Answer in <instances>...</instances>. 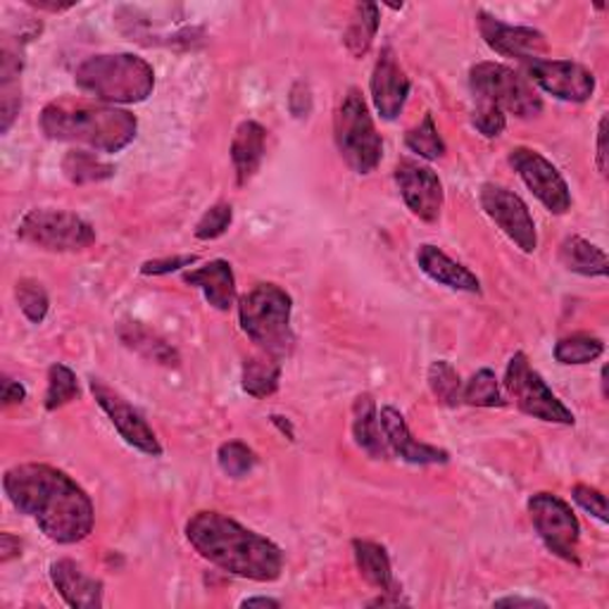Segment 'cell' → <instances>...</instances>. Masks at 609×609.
<instances>
[{
    "label": "cell",
    "instance_id": "d6986e66",
    "mask_svg": "<svg viewBox=\"0 0 609 609\" xmlns=\"http://www.w3.org/2000/svg\"><path fill=\"white\" fill-rule=\"evenodd\" d=\"M50 581L58 588L62 600L74 609L103 607V581L91 577L74 560H58L50 565Z\"/></svg>",
    "mask_w": 609,
    "mask_h": 609
},
{
    "label": "cell",
    "instance_id": "8fae6325",
    "mask_svg": "<svg viewBox=\"0 0 609 609\" xmlns=\"http://www.w3.org/2000/svg\"><path fill=\"white\" fill-rule=\"evenodd\" d=\"M510 160L515 172L521 177V181L529 186V191L543 202L546 210L552 214H565L571 208V193L569 186L565 181V177L560 174V169H557L548 158L540 156L538 150L531 148H512Z\"/></svg>",
    "mask_w": 609,
    "mask_h": 609
},
{
    "label": "cell",
    "instance_id": "5bb4252c",
    "mask_svg": "<svg viewBox=\"0 0 609 609\" xmlns=\"http://www.w3.org/2000/svg\"><path fill=\"white\" fill-rule=\"evenodd\" d=\"M89 386H91V393H93L96 402L100 405V410L110 417L112 427L120 431V436L131 448H137L150 457L162 455V446L158 441L156 431L148 427L143 415L133 408V405L124 396H120L103 379H96V377L89 379Z\"/></svg>",
    "mask_w": 609,
    "mask_h": 609
},
{
    "label": "cell",
    "instance_id": "4dcf8cb0",
    "mask_svg": "<svg viewBox=\"0 0 609 609\" xmlns=\"http://www.w3.org/2000/svg\"><path fill=\"white\" fill-rule=\"evenodd\" d=\"M429 388L436 400L446 405V408H457L462 402V379L448 360H436L429 367Z\"/></svg>",
    "mask_w": 609,
    "mask_h": 609
},
{
    "label": "cell",
    "instance_id": "484cf974",
    "mask_svg": "<svg viewBox=\"0 0 609 609\" xmlns=\"http://www.w3.org/2000/svg\"><path fill=\"white\" fill-rule=\"evenodd\" d=\"M120 338H122V343L127 348L137 350L141 358H146L150 362H158L162 367H177L179 365L177 350L169 346L167 341H162L158 333H152L143 325H137V321H133V325H131V321H129V325H124L120 329Z\"/></svg>",
    "mask_w": 609,
    "mask_h": 609
},
{
    "label": "cell",
    "instance_id": "2e32d148",
    "mask_svg": "<svg viewBox=\"0 0 609 609\" xmlns=\"http://www.w3.org/2000/svg\"><path fill=\"white\" fill-rule=\"evenodd\" d=\"M479 31L486 41V46L505 58H517L521 64L543 60L548 56V39L546 33L531 27H512L500 22L498 17L479 12Z\"/></svg>",
    "mask_w": 609,
    "mask_h": 609
},
{
    "label": "cell",
    "instance_id": "6da1fadb",
    "mask_svg": "<svg viewBox=\"0 0 609 609\" xmlns=\"http://www.w3.org/2000/svg\"><path fill=\"white\" fill-rule=\"evenodd\" d=\"M3 490L14 510L37 521L53 543L74 546L93 531L91 498L58 467L41 462L10 467L3 477Z\"/></svg>",
    "mask_w": 609,
    "mask_h": 609
},
{
    "label": "cell",
    "instance_id": "44dd1931",
    "mask_svg": "<svg viewBox=\"0 0 609 609\" xmlns=\"http://www.w3.org/2000/svg\"><path fill=\"white\" fill-rule=\"evenodd\" d=\"M183 283L200 289L206 300L214 310L227 312L236 300V279L233 269L227 260H212L206 267H198L193 272L183 274Z\"/></svg>",
    "mask_w": 609,
    "mask_h": 609
},
{
    "label": "cell",
    "instance_id": "30bf717a",
    "mask_svg": "<svg viewBox=\"0 0 609 609\" xmlns=\"http://www.w3.org/2000/svg\"><path fill=\"white\" fill-rule=\"evenodd\" d=\"M529 515L546 548L560 560L579 565L581 527L571 507L552 493H536L529 500Z\"/></svg>",
    "mask_w": 609,
    "mask_h": 609
},
{
    "label": "cell",
    "instance_id": "5b68a950",
    "mask_svg": "<svg viewBox=\"0 0 609 609\" xmlns=\"http://www.w3.org/2000/svg\"><path fill=\"white\" fill-rule=\"evenodd\" d=\"M291 312L293 298L277 283H258L239 300L243 333L274 358L289 355L296 343Z\"/></svg>",
    "mask_w": 609,
    "mask_h": 609
},
{
    "label": "cell",
    "instance_id": "52a82bcc",
    "mask_svg": "<svg viewBox=\"0 0 609 609\" xmlns=\"http://www.w3.org/2000/svg\"><path fill=\"white\" fill-rule=\"evenodd\" d=\"M469 87L477 100L493 103L502 112H510L521 120H531L543 112V100H540L533 83L515 72L512 67L498 62H479L471 67Z\"/></svg>",
    "mask_w": 609,
    "mask_h": 609
},
{
    "label": "cell",
    "instance_id": "7a4b0ae2",
    "mask_svg": "<svg viewBox=\"0 0 609 609\" xmlns=\"http://www.w3.org/2000/svg\"><path fill=\"white\" fill-rule=\"evenodd\" d=\"M186 538L202 560L233 577L269 583L283 571V552L277 543L222 512H196L186 521Z\"/></svg>",
    "mask_w": 609,
    "mask_h": 609
},
{
    "label": "cell",
    "instance_id": "b9f144b4",
    "mask_svg": "<svg viewBox=\"0 0 609 609\" xmlns=\"http://www.w3.org/2000/svg\"><path fill=\"white\" fill-rule=\"evenodd\" d=\"M22 555V540L12 533H0V562L8 565Z\"/></svg>",
    "mask_w": 609,
    "mask_h": 609
},
{
    "label": "cell",
    "instance_id": "9c48e42d",
    "mask_svg": "<svg viewBox=\"0 0 609 609\" xmlns=\"http://www.w3.org/2000/svg\"><path fill=\"white\" fill-rule=\"evenodd\" d=\"M505 388L523 415L562 427H571L577 421L567 405L550 391L523 352H515L510 365H507Z\"/></svg>",
    "mask_w": 609,
    "mask_h": 609
},
{
    "label": "cell",
    "instance_id": "ee69618b",
    "mask_svg": "<svg viewBox=\"0 0 609 609\" xmlns=\"http://www.w3.org/2000/svg\"><path fill=\"white\" fill-rule=\"evenodd\" d=\"M598 169L602 177H607V114L598 127Z\"/></svg>",
    "mask_w": 609,
    "mask_h": 609
},
{
    "label": "cell",
    "instance_id": "7dc6e473",
    "mask_svg": "<svg viewBox=\"0 0 609 609\" xmlns=\"http://www.w3.org/2000/svg\"><path fill=\"white\" fill-rule=\"evenodd\" d=\"M241 607H279V600L272 598H248L241 602Z\"/></svg>",
    "mask_w": 609,
    "mask_h": 609
},
{
    "label": "cell",
    "instance_id": "836d02e7",
    "mask_svg": "<svg viewBox=\"0 0 609 609\" xmlns=\"http://www.w3.org/2000/svg\"><path fill=\"white\" fill-rule=\"evenodd\" d=\"M405 146L425 160H441L446 156V143L441 133H438L431 114H425V120L405 133Z\"/></svg>",
    "mask_w": 609,
    "mask_h": 609
},
{
    "label": "cell",
    "instance_id": "9a60e30c",
    "mask_svg": "<svg viewBox=\"0 0 609 609\" xmlns=\"http://www.w3.org/2000/svg\"><path fill=\"white\" fill-rule=\"evenodd\" d=\"M396 183L398 191L415 217L421 222H436L443 210V183L429 164L419 160L402 158L396 164Z\"/></svg>",
    "mask_w": 609,
    "mask_h": 609
},
{
    "label": "cell",
    "instance_id": "603a6c76",
    "mask_svg": "<svg viewBox=\"0 0 609 609\" xmlns=\"http://www.w3.org/2000/svg\"><path fill=\"white\" fill-rule=\"evenodd\" d=\"M352 555L355 565H358L362 579L381 590L383 596H396L398 586L393 581L391 557H388L386 548L375 543V540H352Z\"/></svg>",
    "mask_w": 609,
    "mask_h": 609
},
{
    "label": "cell",
    "instance_id": "3957f363",
    "mask_svg": "<svg viewBox=\"0 0 609 609\" xmlns=\"http://www.w3.org/2000/svg\"><path fill=\"white\" fill-rule=\"evenodd\" d=\"M41 131L48 139L87 146L93 152H120L137 139V114L106 103L60 98L41 112Z\"/></svg>",
    "mask_w": 609,
    "mask_h": 609
},
{
    "label": "cell",
    "instance_id": "ac0fdd59",
    "mask_svg": "<svg viewBox=\"0 0 609 609\" xmlns=\"http://www.w3.org/2000/svg\"><path fill=\"white\" fill-rule=\"evenodd\" d=\"M379 421L388 448H391L400 460L410 465H446L450 460V455L446 450L419 443L412 436L408 421H405V417L396 408H391V405L381 408Z\"/></svg>",
    "mask_w": 609,
    "mask_h": 609
},
{
    "label": "cell",
    "instance_id": "e575fe53",
    "mask_svg": "<svg viewBox=\"0 0 609 609\" xmlns=\"http://www.w3.org/2000/svg\"><path fill=\"white\" fill-rule=\"evenodd\" d=\"M14 298L31 325H41L48 315V308H50V300H48L43 283L37 279H20L14 286Z\"/></svg>",
    "mask_w": 609,
    "mask_h": 609
},
{
    "label": "cell",
    "instance_id": "8d00e7d4",
    "mask_svg": "<svg viewBox=\"0 0 609 609\" xmlns=\"http://www.w3.org/2000/svg\"><path fill=\"white\" fill-rule=\"evenodd\" d=\"M231 222H233V208L229 206V202H217V206H212L206 214L198 219L196 239L214 241L222 233H227Z\"/></svg>",
    "mask_w": 609,
    "mask_h": 609
},
{
    "label": "cell",
    "instance_id": "bcb514c9",
    "mask_svg": "<svg viewBox=\"0 0 609 609\" xmlns=\"http://www.w3.org/2000/svg\"><path fill=\"white\" fill-rule=\"evenodd\" d=\"M29 8H37V10H46V12H64L74 8V3H48V0H27Z\"/></svg>",
    "mask_w": 609,
    "mask_h": 609
},
{
    "label": "cell",
    "instance_id": "83f0119b",
    "mask_svg": "<svg viewBox=\"0 0 609 609\" xmlns=\"http://www.w3.org/2000/svg\"><path fill=\"white\" fill-rule=\"evenodd\" d=\"M243 391L252 398H269L279 391L281 381V367L274 355H256V358H248L243 365Z\"/></svg>",
    "mask_w": 609,
    "mask_h": 609
},
{
    "label": "cell",
    "instance_id": "ffe728a7",
    "mask_svg": "<svg viewBox=\"0 0 609 609\" xmlns=\"http://www.w3.org/2000/svg\"><path fill=\"white\" fill-rule=\"evenodd\" d=\"M417 264L431 281L446 286V289L462 293H481V281L477 279V274L469 272L465 264L448 258L441 248H436L431 243L419 246Z\"/></svg>",
    "mask_w": 609,
    "mask_h": 609
},
{
    "label": "cell",
    "instance_id": "c3c4849f",
    "mask_svg": "<svg viewBox=\"0 0 609 609\" xmlns=\"http://www.w3.org/2000/svg\"><path fill=\"white\" fill-rule=\"evenodd\" d=\"M272 421H274V425L281 429V433L283 436H289L291 438V441H293V438H296V433H293V427H291V421H286V417H279V415H274L272 417Z\"/></svg>",
    "mask_w": 609,
    "mask_h": 609
},
{
    "label": "cell",
    "instance_id": "7c38bea8",
    "mask_svg": "<svg viewBox=\"0 0 609 609\" xmlns=\"http://www.w3.org/2000/svg\"><path fill=\"white\" fill-rule=\"evenodd\" d=\"M481 208L521 252H536L538 248L536 222L527 208V202H523L515 191L505 189V186H498V183H483Z\"/></svg>",
    "mask_w": 609,
    "mask_h": 609
},
{
    "label": "cell",
    "instance_id": "7bdbcfd3",
    "mask_svg": "<svg viewBox=\"0 0 609 609\" xmlns=\"http://www.w3.org/2000/svg\"><path fill=\"white\" fill-rule=\"evenodd\" d=\"M27 398V391H24V386L20 381H14L10 377L3 379V405L6 408H10V405H20L24 402Z\"/></svg>",
    "mask_w": 609,
    "mask_h": 609
},
{
    "label": "cell",
    "instance_id": "4fadbf2b",
    "mask_svg": "<svg viewBox=\"0 0 609 609\" xmlns=\"http://www.w3.org/2000/svg\"><path fill=\"white\" fill-rule=\"evenodd\" d=\"M527 79L565 103H586L596 93V77L571 60H533L523 64Z\"/></svg>",
    "mask_w": 609,
    "mask_h": 609
},
{
    "label": "cell",
    "instance_id": "f35d334b",
    "mask_svg": "<svg viewBox=\"0 0 609 609\" xmlns=\"http://www.w3.org/2000/svg\"><path fill=\"white\" fill-rule=\"evenodd\" d=\"M22 108V89L20 81L17 83H3L0 87V131L8 133L12 122L17 120V114H20Z\"/></svg>",
    "mask_w": 609,
    "mask_h": 609
},
{
    "label": "cell",
    "instance_id": "d590c367",
    "mask_svg": "<svg viewBox=\"0 0 609 609\" xmlns=\"http://www.w3.org/2000/svg\"><path fill=\"white\" fill-rule=\"evenodd\" d=\"M217 462H219V469H222L227 477L243 479L252 469H256L258 455L241 441H229L224 446H219Z\"/></svg>",
    "mask_w": 609,
    "mask_h": 609
},
{
    "label": "cell",
    "instance_id": "f546056e",
    "mask_svg": "<svg viewBox=\"0 0 609 609\" xmlns=\"http://www.w3.org/2000/svg\"><path fill=\"white\" fill-rule=\"evenodd\" d=\"M602 352H605V343L598 336L571 333L557 341L555 360L560 365H588V362H596Z\"/></svg>",
    "mask_w": 609,
    "mask_h": 609
},
{
    "label": "cell",
    "instance_id": "7402d4cb",
    "mask_svg": "<svg viewBox=\"0 0 609 609\" xmlns=\"http://www.w3.org/2000/svg\"><path fill=\"white\" fill-rule=\"evenodd\" d=\"M267 146V131L262 124L246 120L236 129L231 139V160L236 169V183L246 186L252 177L258 174V169L264 158Z\"/></svg>",
    "mask_w": 609,
    "mask_h": 609
},
{
    "label": "cell",
    "instance_id": "e0dca14e",
    "mask_svg": "<svg viewBox=\"0 0 609 609\" xmlns=\"http://www.w3.org/2000/svg\"><path fill=\"white\" fill-rule=\"evenodd\" d=\"M410 96V79L400 67L393 48H383L371 74V100L383 120L393 122Z\"/></svg>",
    "mask_w": 609,
    "mask_h": 609
},
{
    "label": "cell",
    "instance_id": "cb8c5ba5",
    "mask_svg": "<svg viewBox=\"0 0 609 609\" xmlns=\"http://www.w3.org/2000/svg\"><path fill=\"white\" fill-rule=\"evenodd\" d=\"M352 436L367 455L388 457V443L381 431L377 402L369 393H362L352 402Z\"/></svg>",
    "mask_w": 609,
    "mask_h": 609
},
{
    "label": "cell",
    "instance_id": "d6a6232c",
    "mask_svg": "<svg viewBox=\"0 0 609 609\" xmlns=\"http://www.w3.org/2000/svg\"><path fill=\"white\" fill-rule=\"evenodd\" d=\"M79 398L77 375L67 365H53L48 369V391H46V410L56 412L67 402Z\"/></svg>",
    "mask_w": 609,
    "mask_h": 609
},
{
    "label": "cell",
    "instance_id": "8992f818",
    "mask_svg": "<svg viewBox=\"0 0 609 609\" xmlns=\"http://www.w3.org/2000/svg\"><path fill=\"white\" fill-rule=\"evenodd\" d=\"M333 139L352 172L371 174L381 162L383 141L360 89H350L333 117Z\"/></svg>",
    "mask_w": 609,
    "mask_h": 609
},
{
    "label": "cell",
    "instance_id": "d4e9b609",
    "mask_svg": "<svg viewBox=\"0 0 609 609\" xmlns=\"http://www.w3.org/2000/svg\"><path fill=\"white\" fill-rule=\"evenodd\" d=\"M560 262L573 274L583 277H605L609 262L605 250L588 243L581 236H569L560 246Z\"/></svg>",
    "mask_w": 609,
    "mask_h": 609
},
{
    "label": "cell",
    "instance_id": "f1b7e54d",
    "mask_svg": "<svg viewBox=\"0 0 609 609\" xmlns=\"http://www.w3.org/2000/svg\"><path fill=\"white\" fill-rule=\"evenodd\" d=\"M62 174L77 186L98 183L114 177V167L91 150H70L62 158Z\"/></svg>",
    "mask_w": 609,
    "mask_h": 609
},
{
    "label": "cell",
    "instance_id": "ab89813d",
    "mask_svg": "<svg viewBox=\"0 0 609 609\" xmlns=\"http://www.w3.org/2000/svg\"><path fill=\"white\" fill-rule=\"evenodd\" d=\"M571 498L577 500V505L581 507V510H586L590 517H596L600 523H607V500H605V496L600 493L598 488L579 483V486H573Z\"/></svg>",
    "mask_w": 609,
    "mask_h": 609
},
{
    "label": "cell",
    "instance_id": "4316f807",
    "mask_svg": "<svg viewBox=\"0 0 609 609\" xmlns=\"http://www.w3.org/2000/svg\"><path fill=\"white\" fill-rule=\"evenodd\" d=\"M379 6L377 3H358L352 10L350 24L346 29L343 43L352 58H365L379 31Z\"/></svg>",
    "mask_w": 609,
    "mask_h": 609
},
{
    "label": "cell",
    "instance_id": "74e56055",
    "mask_svg": "<svg viewBox=\"0 0 609 609\" xmlns=\"http://www.w3.org/2000/svg\"><path fill=\"white\" fill-rule=\"evenodd\" d=\"M471 122L477 127L486 139H498L507 127L505 112L496 108L493 103H486V100H477V110L471 114Z\"/></svg>",
    "mask_w": 609,
    "mask_h": 609
},
{
    "label": "cell",
    "instance_id": "f6af8a7d",
    "mask_svg": "<svg viewBox=\"0 0 609 609\" xmlns=\"http://www.w3.org/2000/svg\"><path fill=\"white\" fill-rule=\"evenodd\" d=\"M496 607H548V605L536 598H502V600H496Z\"/></svg>",
    "mask_w": 609,
    "mask_h": 609
},
{
    "label": "cell",
    "instance_id": "1f68e13d",
    "mask_svg": "<svg viewBox=\"0 0 609 609\" xmlns=\"http://www.w3.org/2000/svg\"><path fill=\"white\" fill-rule=\"evenodd\" d=\"M462 402L471 405V408H502L505 398L500 393L496 371L479 369L477 375L467 381L462 391Z\"/></svg>",
    "mask_w": 609,
    "mask_h": 609
},
{
    "label": "cell",
    "instance_id": "ba28073f",
    "mask_svg": "<svg viewBox=\"0 0 609 609\" xmlns=\"http://www.w3.org/2000/svg\"><path fill=\"white\" fill-rule=\"evenodd\" d=\"M17 236L20 241L50 252H77L96 243V229L87 219L53 208L29 210L17 227Z\"/></svg>",
    "mask_w": 609,
    "mask_h": 609
},
{
    "label": "cell",
    "instance_id": "277c9868",
    "mask_svg": "<svg viewBox=\"0 0 609 609\" xmlns=\"http://www.w3.org/2000/svg\"><path fill=\"white\" fill-rule=\"evenodd\" d=\"M77 87L106 106H137L156 89L150 62L133 53L91 56L74 72Z\"/></svg>",
    "mask_w": 609,
    "mask_h": 609
},
{
    "label": "cell",
    "instance_id": "60d3db41",
    "mask_svg": "<svg viewBox=\"0 0 609 609\" xmlns=\"http://www.w3.org/2000/svg\"><path fill=\"white\" fill-rule=\"evenodd\" d=\"M198 262V256H177V258H160V260H150L141 267V274L146 277H162V274H172L179 272L183 267H191Z\"/></svg>",
    "mask_w": 609,
    "mask_h": 609
}]
</instances>
